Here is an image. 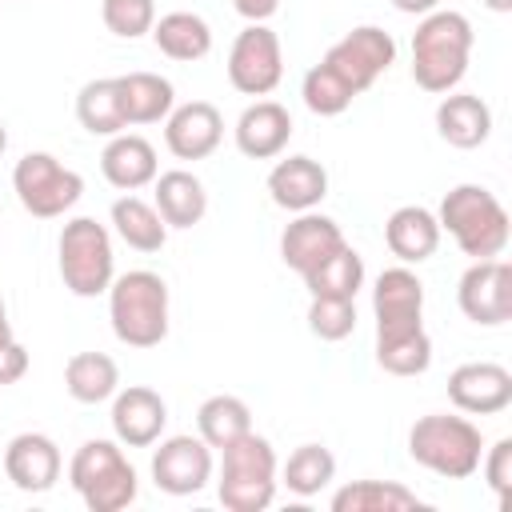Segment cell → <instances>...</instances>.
I'll return each instance as SVG.
<instances>
[{"label": "cell", "mask_w": 512, "mask_h": 512, "mask_svg": "<svg viewBox=\"0 0 512 512\" xmlns=\"http://www.w3.org/2000/svg\"><path fill=\"white\" fill-rule=\"evenodd\" d=\"M392 8L404 12V16H428V12L440 8V0H392Z\"/></svg>", "instance_id": "60d3db41"}, {"label": "cell", "mask_w": 512, "mask_h": 512, "mask_svg": "<svg viewBox=\"0 0 512 512\" xmlns=\"http://www.w3.org/2000/svg\"><path fill=\"white\" fill-rule=\"evenodd\" d=\"M60 280L72 296L92 300L108 292L116 280V256H112V236L100 220L92 216H72L60 228Z\"/></svg>", "instance_id": "52a82bcc"}, {"label": "cell", "mask_w": 512, "mask_h": 512, "mask_svg": "<svg viewBox=\"0 0 512 512\" xmlns=\"http://www.w3.org/2000/svg\"><path fill=\"white\" fill-rule=\"evenodd\" d=\"M484 8H492V12H512V0H484Z\"/></svg>", "instance_id": "7bdbcfd3"}, {"label": "cell", "mask_w": 512, "mask_h": 512, "mask_svg": "<svg viewBox=\"0 0 512 512\" xmlns=\"http://www.w3.org/2000/svg\"><path fill=\"white\" fill-rule=\"evenodd\" d=\"M352 96H360V92H368L392 64H396V40H392V32H384V28H376V24H360V28H352L344 40H336L328 52H324V60H320Z\"/></svg>", "instance_id": "9c48e42d"}, {"label": "cell", "mask_w": 512, "mask_h": 512, "mask_svg": "<svg viewBox=\"0 0 512 512\" xmlns=\"http://www.w3.org/2000/svg\"><path fill=\"white\" fill-rule=\"evenodd\" d=\"M8 340H16V336H12V324H8V308H4V296H0V348H4Z\"/></svg>", "instance_id": "b9f144b4"}, {"label": "cell", "mask_w": 512, "mask_h": 512, "mask_svg": "<svg viewBox=\"0 0 512 512\" xmlns=\"http://www.w3.org/2000/svg\"><path fill=\"white\" fill-rule=\"evenodd\" d=\"M304 288L312 296H340V300H356V292L364 288V260L352 244H344L336 256H328L320 268H312L304 276Z\"/></svg>", "instance_id": "1f68e13d"}, {"label": "cell", "mask_w": 512, "mask_h": 512, "mask_svg": "<svg viewBox=\"0 0 512 512\" xmlns=\"http://www.w3.org/2000/svg\"><path fill=\"white\" fill-rule=\"evenodd\" d=\"M76 120L92 136H120L128 128L116 76H100V80H88L80 88V96H76Z\"/></svg>", "instance_id": "f1b7e54d"}, {"label": "cell", "mask_w": 512, "mask_h": 512, "mask_svg": "<svg viewBox=\"0 0 512 512\" xmlns=\"http://www.w3.org/2000/svg\"><path fill=\"white\" fill-rule=\"evenodd\" d=\"M104 28L120 40H136L144 32H152L156 24V0H104L100 4Z\"/></svg>", "instance_id": "8d00e7d4"}, {"label": "cell", "mask_w": 512, "mask_h": 512, "mask_svg": "<svg viewBox=\"0 0 512 512\" xmlns=\"http://www.w3.org/2000/svg\"><path fill=\"white\" fill-rule=\"evenodd\" d=\"M152 480L168 496H192L212 480V448L200 436H168L152 452Z\"/></svg>", "instance_id": "4fadbf2b"}, {"label": "cell", "mask_w": 512, "mask_h": 512, "mask_svg": "<svg viewBox=\"0 0 512 512\" xmlns=\"http://www.w3.org/2000/svg\"><path fill=\"white\" fill-rule=\"evenodd\" d=\"M472 44H476V32L464 12L436 8V12L420 16V24L412 32V80L436 96L452 92L468 72Z\"/></svg>", "instance_id": "6da1fadb"}, {"label": "cell", "mask_w": 512, "mask_h": 512, "mask_svg": "<svg viewBox=\"0 0 512 512\" xmlns=\"http://www.w3.org/2000/svg\"><path fill=\"white\" fill-rule=\"evenodd\" d=\"M4 148H8V128L0 124V156H4Z\"/></svg>", "instance_id": "ee69618b"}, {"label": "cell", "mask_w": 512, "mask_h": 512, "mask_svg": "<svg viewBox=\"0 0 512 512\" xmlns=\"http://www.w3.org/2000/svg\"><path fill=\"white\" fill-rule=\"evenodd\" d=\"M220 484L216 496L228 512H264L276 496V448L256 436L244 432L240 440H232L228 448H220Z\"/></svg>", "instance_id": "8992f818"}, {"label": "cell", "mask_w": 512, "mask_h": 512, "mask_svg": "<svg viewBox=\"0 0 512 512\" xmlns=\"http://www.w3.org/2000/svg\"><path fill=\"white\" fill-rule=\"evenodd\" d=\"M384 244L400 264H424L440 248V220L420 204H404L388 216Z\"/></svg>", "instance_id": "603a6c76"}, {"label": "cell", "mask_w": 512, "mask_h": 512, "mask_svg": "<svg viewBox=\"0 0 512 512\" xmlns=\"http://www.w3.org/2000/svg\"><path fill=\"white\" fill-rule=\"evenodd\" d=\"M284 76V48L268 24H248L228 48V80L244 96H268Z\"/></svg>", "instance_id": "30bf717a"}, {"label": "cell", "mask_w": 512, "mask_h": 512, "mask_svg": "<svg viewBox=\"0 0 512 512\" xmlns=\"http://www.w3.org/2000/svg\"><path fill=\"white\" fill-rule=\"evenodd\" d=\"M60 468H64V456L56 440L44 432H20L4 448V476L20 492H48L60 480Z\"/></svg>", "instance_id": "ac0fdd59"}, {"label": "cell", "mask_w": 512, "mask_h": 512, "mask_svg": "<svg viewBox=\"0 0 512 512\" xmlns=\"http://www.w3.org/2000/svg\"><path fill=\"white\" fill-rule=\"evenodd\" d=\"M376 364L392 376H420L432 364V340L424 328L404 336H376Z\"/></svg>", "instance_id": "836d02e7"}, {"label": "cell", "mask_w": 512, "mask_h": 512, "mask_svg": "<svg viewBox=\"0 0 512 512\" xmlns=\"http://www.w3.org/2000/svg\"><path fill=\"white\" fill-rule=\"evenodd\" d=\"M100 172L112 188L120 192H136L144 184L156 180L160 164H156V148L144 140V136H132V132H120V136H108L104 152H100Z\"/></svg>", "instance_id": "44dd1931"}, {"label": "cell", "mask_w": 512, "mask_h": 512, "mask_svg": "<svg viewBox=\"0 0 512 512\" xmlns=\"http://www.w3.org/2000/svg\"><path fill=\"white\" fill-rule=\"evenodd\" d=\"M64 388L76 404H104L120 388V368L104 352H76L64 364Z\"/></svg>", "instance_id": "4316f807"}, {"label": "cell", "mask_w": 512, "mask_h": 512, "mask_svg": "<svg viewBox=\"0 0 512 512\" xmlns=\"http://www.w3.org/2000/svg\"><path fill=\"white\" fill-rule=\"evenodd\" d=\"M344 244H348V240H344L340 224H336L332 216H324V212L312 208V212H296V220L280 232V260H284L292 272L308 276V272L320 268L328 256H336Z\"/></svg>", "instance_id": "5bb4252c"}, {"label": "cell", "mask_w": 512, "mask_h": 512, "mask_svg": "<svg viewBox=\"0 0 512 512\" xmlns=\"http://www.w3.org/2000/svg\"><path fill=\"white\" fill-rule=\"evenodd\" d=\"M308 328H312V336H320L328 344L352 336L356 332V300L312 296V304H308Z\"/></svg>", "instance_id": "d590c367"}, {"label": "cell", "mask_w": 512, "mask_h": 512, "mask_svg": "<svg viewBox=\"0 0 512 512\" xmlns=\"http://www.w3.org/2000/svg\"><path fill=\"white\" fill-rule=\"evenodd\" d=\"M448 400L468 416H496L512 404V372L492 360L460 364L448 376Z\"/></svg>", "instance_id": "9a60e30c"}, {"label": "cell", "mask_w": 512, "mask_h": 512, "mask_svg": "<svg viewBox=\"0 0 512 512\" xmlns=\"http://www.w3.org/2000/svg\"><path fill=\"white\" fill-rule=\"evenodd\" d=\"M480 468H484V480H488L496 504L508 508V496H512V436H500L492 448H484Z\"/></svg>", "instance_id": "74e56055"}, {"label": "cell", "mask_w": 512, "mask_h": 512, "mask_svg": "<svg viewBox=\"0 0 512 512\" xmlns=\"http://www.w3.org/2000/svg\"><path fill=\"white\" fill-rule=\"evenodd\" d=\"M460 312L480 324V328H500L512 320V268L492 256V260H472L456 284Z\"/></svg>", "instance_id": "8fae6325"}, {"label": "cell", "mask_w": 512, "mask_h": 512, "mask_svg": "<svg viewBox=\"0 0 512 512\" xmlns=\"http://www.w3.org/2000/svg\"><path fill=\"white\" fill-rule=\"evenodd\" d=\"M152 40L168 60H180V64L204 60L212 52V28L196 12H164L152 24Z\"/></svg>", "instance_id": "484cf974"}, {"label": "cell", "mask_w": 512, "mask_h": 512, "mask_svg": "<svg viewBox=\"0 0 512 512\" xmlns=\"http://www.w3.org/2000/svg\"><path fill=\"white\" fill-rule=\"evenodd\" d=\"M112 228H116V236H120L128 248H136V252H160L164 240H168L164 216L156 212V204H148V200H140V196H120V200L112 204Z\"/></svg>", "instance_id": "f546056e"}, {"label": "cell", "mask_w": 512, "mask_h": 512, "mask_svg": "<svg viewBox=\"0 0 512 512\" xmlns=\"http://www.w3.org/2000/svg\"><path fill=\"white\" fill-rule=\"evenodd\" d=\"M292 140V116L276 100H256L236 120V148L248 160H276Z\"/></svg>", "instance_id": "ffe728a7"}, {"label": "cell", "mask_w": 512, "mask_h": 512, "mask_svg": "<svg viewBox=\"0 0 512 512\" xmlns=\"http://www.w3.org/2000/svg\"><path fill=\"white\" fill-rule=\"evenodd\" d=\"M164 424H168V404L156 388H144V384L116 388V396H112V432L124 448L156 444Z\"/></svg>", "instance_id": "e0dca14e"}, {"label": "cell", "mask_w": 512, "mask_h": 512, "mask_svg": "<svg viewBox=\"0 0 512 512\" xmlns=\"http://www.w3.org/2000/svg\"><path fill=\"white\" fill-rule=\"evenodd\" d=\"M108 320L120 344L156 348L168 336V284L148 268H132L108 284Z\"/></svg>", "instance_id": "3957f363"}, {"label": "cell", "mask_w": 512, "mask_h": 512, "mask_svg": "<svg viewBox=\"0 0 512 512\" xmlns=\"http://www.w3.org/2000/svg\"><path fill=\"white\" fill-rule=\"evenodd\" d=\"M372 316H376V336H404L424 328V284L408 264L384 268L372 288Z\"/></svg>", "instance_id": "7c38bea8"}, {"label": "cell", "mask_w": 512, "mask_h": 512, "mask_svg": "<svg viewBox=\"0 0 512 512\" xmlns=\"http://www.w3.org/2000/svg\"><path fill=\"white\" fill-rule=\"evenodd\" d=\"M232 8L248 20V24H264L280 12V0H232Z\"/></svg>", "instance_id": "ab89813d"}, {"label": "cell", "mask_w": 512, "mask_h": 512, "mask_svg": "<svg viewBox=\"0 0 512 512\" xmlns=\"http://www.w3.org/2000/svg\"><path fill=\"white\" fill-rule=\"evenodd\" d=\"M68 484L88 512H120L140 492L136 468L116 440H84L68 460Z\"/></svg>", "instance_id": "5b68a950"}, {"label": "cell", "mask_w": 512, "mask_h": 512, "mask_svg": "<svg viewBox=\"0 0 512 512\" xmlns=\"http://www.w3.org/2000/svg\"><path fill=\"white\" fill-rule=\"evenodd\" d=\"M436 220H440V232H448L456 240V248L472 260L500 256L508 248V236H512L504 204L480 184H456L440 200Z\"/></svg>", "instance_id": "7a4b0ae2"}, {"label": "cell", "mask_w": 512, "mask_h": 512, "mask_svg": "<svg viewBox=\"0 0 512 512\" xmlns=\"http://www.w3.org/2000/svg\"><path fill=\"white\" fill-rule=\"evenodd\" d=\"M224 140V116L208 100H188L168 112L164 144L176 160H208Z\"/></svg>", "instance_id": "2e32d148"}, {"label": "cell", "mask_w": 512, "mask_h": 512, "mask_svg": "<svg viewBox=\"0 0 512 512\" xmlns=\"http://www.w3.org/2000/svg\"><path fill=\"white\" fill-rule=\"evenodd\" d=\"M120 84V104L128 124H160L176 108V88L160 72H128L116 76Z\"/></svg>", "instance_id": "d4e9b609"}, {"label": "cell", "mask_w": 512, "mask_h": 512, "mask_svg": "<svg viewBox=\"0 0 512 512\" xmlns=\"http://www.w3.org/2000/svg\"><path fill=\"white\" fill-rule=\"evenodd\" d=\"M12 188L28 216L56 220L84 196V176L76 168L60 164L52 152H28L12 168Z\"/></svg>", "instance_id": "ba28073f"}, {"label": "cell", "mask_w": 512, "mask_h": 512, "mask_svg": "<svg viewBox=\"0 0 512 512\" xmlns=\"http://www.w3.org/2000/svg\"><path fill=\"white\" fill-rule=\"evenodd\" d=\"M412 508H424V500L396 480H352L332 496V512H412Z\"/></svg>", "instance_id": "83f0119b"}, {"label": "cell", "mask_w": 512, "mask_h": 512, "mask_svg": "<svg viewBox=\"0 0 512 512\" xmlns=\"http://www.w3.org/2000/svg\"><path fill=\"white\" fill-rule=\"evenodd\" d=\"M268 196L284 212H312L328 196V172L312 156L276 160V168L268 172Z\"/></svg>", "instance_id": "d6986e66"}, {"label": "cell", "mask_w": 512, "mask_h": 512, "mask_svg": "<svg viewBox=\"0 0 512 512\" xmlns=\"http://www.w3.org/2000/svg\"><path fill=\"white\" fill-rule=\"evenodd\" d=\"M284 484H288V492H296V496H320L328 484H332V476H336V456L324 448V444H300L292 456H288V464H284Z\"/></svg>", "instance_id": "d6a6232c"}, {"label": "cell", "mask_w": 512, "mask_h": 512, "mask_svg": "<svg viewBox=\"0 0 512 512\" xmlns=\"http://www.w3.org/2000/svg\"><path fill=\"white\" fill-rule=\"evenodd\" d=\"M156 212L164 216L168 228H192L204 220L208 212V192L204 184L188 172V168H172V172H156Z\"/></svg>", "instance_id": "cb8c5ba5"}, {"label": "cell", "mask_w": 512, "mask_h": 512, "mask_svg": "<svg viewBox=\"0 0 512 512\" xmlns=\"http://www.w3.org/2000/svg\"><path fill=\"white\" fill-rule=\"evenodd\" d=\"M24 372H28V352H24V344L8 340V344L0 348V388H4V384H16Z\"/></svg>", "instance_id": "f35d334b"}, {"label": "cell", "mask_w": 512, "mask_h": 512, "mask_svg": "<svg viewBox=\"0 0 512 512\" xmlns=\"http://www.w3.org/2000/svg\"><path fill=\"white\" fill-rule=\"evenodd\" d=\"M408 456L444 476V480H468L472 472H480V456H484V436L468 416H448V412H432L420 416L408 432Z\"/></svg>", "instance_id": "277c9868"}, {"label": "cell", "mask_w": 512, "mask_h": 512, "mask_svg": "<svg viewBox=\"0 0 512 512\" xmlns=\"http://www.w3.org/2000/svg\"><path fill=\"white\" fill-rule=\"evenodd\" d=\"M436 132L452 148H480L492 136V108L476 92H448L436 104Z\"/></svg>", "instance_id": "7402d4cb"}, {"label": "cell", "mask_w": 512, "mask_h": 512, "mask_svg": "<svg viewBox=\"0 0 512 512\" xmlns=\"http://www.w3.org/2000/svg\"><path fill=\"white\" fill-rule=\"evenodd\" d=\"M196 428H200V440L208 448H228L232 440H240L244 432H252V412L240 396H208L200 408H196Z\"/></svg>", "instance_id": "4dcf8cb0"}, {"label": "cell", "mask_w": 512, "mask_h": 512, "mask_svg": "<svg viewBox=\"0 0 512 512\" xmlns=\"http://www.w3.org/2000/svg\"><path fill=\"white\" fill-rule=\"evenodd\" d=\"M300 96H304L308 112H316V116H340V112H348V104L356 100L324 64H312V68L304 72Z\"/></svg>", "instance_id": "e575fe53"}]
</instances>
